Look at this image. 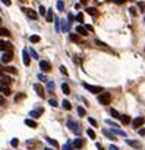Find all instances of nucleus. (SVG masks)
Returning <instances> with one entry per match:
<instances>
[{
    "label": "nucleus",
    "mask_w": 145,
    "mask_h": 150,
    "mask_svg": "<svg viewBox=\"0 0 145 150\" xmlns=\"http://www.w3.org/2000/svg\"><path fill=\"white\" fill-rule=\"evenodd\" d=\"M82 85H84L85 90H88V91L92 93V94H100V93L103 91V87H98V85H91V84H88V83H84Z\"/></svg>",
    "instance_id": "f257e3e1"
},
{
    "label": "nucleus",
    "mask_w": 145,
    "mask_h": 150,
    "mask_svg": "<svg viewBox=\"0 0 145 150\" xmlns=\"http://www.w3.org/2000/svg\"><path fill=\"white\" fill-rule=\"evenodd\" d=\"M110 100H112V96H110V93H107V91H104V93H101V94L98 96V103H100V104H109Z\"/></svg>",
    "instance_id": "f03ea898"
},
{
    "label": "nucleus",
    "mask_w": 145,
    "mask_h": 150,
    "mask_svg": "<svg viewBox=\"0 0 145 150\" xmlns=\"http://www.w3.org/2000/svg\"><path fill=\"white\" fill-rule=\"evenodd\" d=\"M66 125H67V128L72 131V133L75 134H79L81 133V128H79V124H76L75 121H72V119H69L67 122H66Z\"/></svg>",
    "instance_id": "7ed1b4c3"
},
{
    "label": "nucleus",
    "mask_w": 145,
    "mask_h": 150,
    "mask_svg": "<svg viewBox=\"0 0 145 150\" xmlns=\"http://www.w3.org/2000/svg\"><path fill=\"white\" fill-rule=\"evenodd\" d=\"M22 12H24V13H25V15H27L28 18H29V19H37V18H38V13H37L34 9H29V7H24V9H22Z\"/></svg>",
    "instance_id": "20e7f679"
},
{
    "label": "nucleus",
    "mask_w": 145,
    "mask_h": 150,
    "mask_svg": "<svg viewBox=\"0 0 145 150\" xmlns=\"http://www.w3.org/2000/svg\"><path fill=\"white\" fill-rule=\"evenodd\" d=\"M31 56H29V51L28 50H22V62H24V65L25 66H29V63H31V59H29Z\"/></svg>",
    "instance_id": "39448f33"
},
{
    "label": "nucleus",
    "mask_w": 145,
    "mask_h": 150,
    "mask_svg": "<svg viewBox=\"0 0 145 150\" xmlns=\"http://www.w3.org/2000/svg\"><path fill=\"white\" fill-rule=\"evenodd\" d=\"M0 50L1 51H13L12 50V44L9 43V41H3V40H0Z\"/></svg>",
    "instance_id": "423d86ee"
},
{
    "label": "nucleus",
    "mask_w": 145,
    "mask_h": 150,
    "mask_svg": "<svg viewBox=\"0 0 145 150\" xmlns=\"http://www.w3.org/2000/svg\"><path fill=\"white\" fill-rule=\"evenodd\" d=\"M34 90H35V93H37L41 99H44V97H46V93H44V88H43V85H41V84H38V83L34 84Z\"/></svg>",
    "instance_id": "0eeeda50"
},
{
    "label": "nucleus",
    "mask_w": 145,
    "mask_h": 150,
    "mask_svg": "<svg viewBox=\"0 0 145 150\" xmlns=\"http://www.w3.org/2000/svg\"><path fill=\"white\" fill-rule=\"evenodd\" d=\"M144 124H145V121H144V118L142 116H138V118H135V119L132 121V127L136 128V130H138L139 127H142Z\"/></svg>",
    "instance_id": "6e6552de"
},
{
    "label": "nucleus",
    "mask_w": 145,
    "mask_h": 150,
    "mask_svg": "<svg viewBox=\"0 0 145 150\" xmlns=\"http://www.w3.org/2000/svg\"><path fill=\"white\" fill-rule=\"evenodd\" d=\"M12 59H13V51H6V53H3V56H1V62H3V63H9Z\"/></svg>",
    "instance_id": "1a4fd4ad"
},
{
    "label": "nucleus",
    "mask_w": 145,
    "mask_h": 150,
    "mask_svg": "<svg viewBox=\"0 0 145 150\" xmlns=\"http://www.w3.org/2000/svg\"><path fill=\"white\" fill-rule=\"evenodd\" d=\"M43 112H44V109H43V107L34 109V110H31V112H29V116L34 118V119H37V118H40L41 115H43Z\"/></svg>",
    "instance_id": "9d476101"
},
{
    "label": "nucleus",
    "mask_w": 145,
    "mask_h": 150,
    "mask_svg": "<svg viewBox=\"0 0 145 150\" xmlns=\"http://www.w3.org/2000/svg\"><path fill=\"white\" fill-rule=\"evenodd\" d=\"M40 68H41L43 72H48L51 69V65H50V62H47V60H41L40 62Z\"/></svg>",
    "instance_id": "9b49d317"
},
{
    "label": "nucleus",
    "mask_w": 145,
    "mask_h": 150,
    "mask_svg": "<svg viewBox=\"0 0 145 150\" xmlns=\"http://www.w3.org/2000/svg\"><path fill=\"white\" fill-rule=\"evenodd\" d=\"M126 144H129L130 147H135V149H141L142 147V144L139 143V141H136V140H126Z\"/></svg>",
    "instance_id": "f8f14e48"
},
{
    "label": "nucleus",
    "mask_w": 145,
    "mask_h": 150,
    "mask_svg": "<svg viewBox=\"0 0 145 150\" xmlns=\"http://www.w3.org/2000/svg\"><path fill=\"white\" fill-rule=\"evenodd\" d=\"M84 144H85L84 138H75V141H73V147H75V149H82Z\"/></svg>",
    "instance_id": "ddd939ff"
},
{
    "label": "nucleus",
    "mask_w": 145,
    "mask_h": 150,
    "mask_svg": "<svg viewBox=\"0 0 145 150\" xmlns=\"http://www.w3.org/2000/svg\"><path fill=\"white\" fill-rule=\"evenodd\" d=\"M103 134H104V135H106L107 138H110V140H113V141H116V140H117V138H116V135H114V134H113L112 131H109V130H106V128L103 130Z\"/></svg>",
    "instance_id": "4468645a"
},
{
    "label": "nucleus",
    "mask_w": 145,
    "mask_h": 150,
    "mask_svg": "<svg viewBox=\"0 0 145 150\" xmlns=\"http://www.w3.org/2000/svg\"><path fill=\"white\" fill-rule=\"evenodd\" d=\"M0 83H1V84H4V85H7V87H9V84L12 83V78H10L9 75H3V77L0 78Z\"/></svg>",
    "instance_id": "2eb2a0df"
},
{
    "label": "nucleus",
    "mask_w": 145,
    "mask_h": 150,
    "mask_svg": "<svg viewBox=\"0 0 145 150\" xmlns=\"http://www.w3.org/2000/svg\"><path fill=\"white\" fill-rule=\"evenodd\" d=\"M76 34H78V35H88V31L85 30V27L78 25V27H76Z\"/></svg>",
    "instance_id": "dca6fc26"
},
{
    "label": "nucleus",
    "mask_w": 145,
    "mask_h": 150,
    "mask_svg": "<svg viewBox=\"0 0 145 150\" xmlns=\"http://www.w3.org/2000/svg\"><path fill=\"white\" fill-rule=\"evenodd\" d=\"M25 125H27V127H29V128H37V127H38V125H37V122H35L34 119H29V118H28V119H25Z\"/></svg>",
    "instance_id": "f3484780"
},
{
    "label": "nucleus",
    "mask_w": 145,
    "mask_h": 150,
    "mask_svg": "<svg viewBox=\"0 0 145 150\" xmlns=\"http://www.w3.org/2000/svg\"><path fill=\"white\" fill-rule=\"evenodd\" d=\"M46 21H47V22H54V18H53V10H51V9H48V10H47Z\"/></svg>",
    "instance_id": "a211bd4d"
},
{
    "label": "nucleus",
    "mask_w": 145,
    "mask_h": 150,
    "mask_svg": "<svg viewBox=\"0 0 145 150\" xmlns=\"http://www.w3.org/2000/svg\"><path fill=\"white\" fill-rule=\"evenodd\" d=\"M69 40L73 41V43H81V38H79L78 34H70V35H69Z\"/></svg>",
    "instance_id": "6ab92c4d"
},
{
    "label": "nucleus",
    "mask_w": 145,
    "mask_h": 150,
    "mask_svg": "<svg viewBox=\"0 0 145 150\" xmlns=\"http://www.w3.org/2000/svg\"><path fill=\"white\" fill-rule=\"evenodd\" d=\"M62 106H63L64 110H70V109H72V104H70L69 100H63V101H62Z\"/></svg>",
    "instance_id": "aec40b11"
},
{
    "label": "nucleus",
    "mask_w": 145,
    "mask_h": 150,
    "mask_svg": "<svg viewBox=\"0 0 145 150\" xmlns=\"http://www.w3.org/2000/svg\"><path fill=\"white\" fill-rule=\"evenodd\" d=\"M46 141H47L48 144H51V146H54V147H57L59 146V143L54 140V138H51V137H46Z\"/></svg>",
    "instance_id": "412c9836"
},
{
    "label": "nucleus",
    "mask_w": 145,
    "mask_h": 150,
    "mask_svg": "<svg viewBox=\"0 0 145 150\" xmlns=\"http://www.w3.org/2000/svg\"><path fill=\"white\" fill-rule=\"evenodd\" d=\"M54 27H56V33H60L62 25H60V19H59V18H56V19H54Z\"/></svg>",
    "instance_id": "4be33fe9"
},
{
    "label": "nucleus",
    "mask_w": 145,
    "mask_h": 150,
    "mask_svg": "<svg viewBox=\"0 0 145 150\" xmlns=\"http://www.w3.org/2000/svg\"><path fill=\"white\" fill-rule=\"evenodd\" d=\"M0 37H10V33L7 28H0Z\"/></svg>",
    "instance_id": "5701e85b"
},
{
    "label": "nucleus",
    "mask_w": 145,
    "mask_h": 150,
    "mask_svg": "<svg viewBox=\"0 0 145 150\" xmlns=\"http://www.w3.org/2000/svg\"><path fill=\"white\" fill-rule=\"evenodd\" d=\"M22 99H25V94H24V93H18L15 97H13V101H15V103H18V101H21Z\"/></svg>",
    "instance_id": "b1692460"
},
{
    "label": "nucleus",
    "mask_w": 145,
    "mask_h": 150,
    "mask_svg": "<svg viewBox=\"0 0 145 150\" xmlns=\"http://www.w3.org/2000/svg\"><path fill=\"white\" fill-rule=\"evenodd\" d=\"M87 13H89L91 16H97L98 15V12H97L94 7H87Z\"/></svg>",
    "instance_id": "393cba45"
},
{
    "label": "nucleus",
    "mask_w": 145,
    "mask_h": 150,
    "mask_svg": "<svg viewBox=\"0 0 145 150\" xmlns=\"http://www.w3.org/2000/svg\"><path fill=\"white\" fill-rule=\"evenodd\" d=\"M110 115H112L113 118H116V119H120V116H122V115H120L116 109H110Z\"/></svg>",
    "instance_id": "a878e982"
},
{
    "label": "nucleus",
    "mask_w": 145,
    "mask_h": 150,
    "mask_svg": "<svg viewBox=\"0 0 145 150\" xmlns=\"http://www.w3.org/2000/svg\"><path fill=\"white\" fill-rule=\"evenodd\" d=\"M56 7H57V10H59V12H63V10H64V3L62 1V0H59V1H57V4H56Z\"/></svg>",
    "instance_id": "bb28decb"
},
{
    "label": "nucleus",
    "mask_w": 145,
    "mask_h": 150,
    "mask_svg": "<svg viewBox=\"0 0 145 150\" xmlns=\"http://www.w3.org/2000/svg\"><path fill=\"white\" fill-rule=\"evenodd\" d=\"M112 133L114 134V135L117 134V135H123V137H126V133H125V131H122V130H117V128H113Z\"/></svg>",
    "instance_id": "cd10ccee"
},
{
    "label": "nucleus",
    "mask_w": 145,
    "mask_h": 150,
    "mask_svg": "<svg viewBox=\"0 0 145 150\" xmlns=\"http://www.w3.org/2000/svg\"><path fill=\"white\" fill-rule=\"evenodd\" d=\"M120 121H122V124H125V125H126V124L130 122V118H129L128 115H122V116H120Z\"/></svg>",
    "instance_id": "c85d7f7f"
},
{
    "label": "nucleus",
    "mask_w": 145,
    "mask_h": 150,
    "mask_svg": "<svg viewBox=\"0 0 145 150\" xmlns=\"http://www.w3.org/2000/svg\"><path fill=\"white\" fill-rule=\"evenodd\" d=\"M72 149H73V144H72L70 141H67L66 144H63V146H62V150H72Z\"/></svg>",
    "instance_id": "c756f323"
},
{
    "label": "nucleus",
    "mask_w": 145,
    "mask_h": 150,
    "mask_svg": "<svg viewBox=\"0 0 145 150\" xmlns=\"http://www.w3.org/2000/svg\"><path fill=\"white\" fill-rule=\"evenodd\" d=\"M62 90H63V93H64V94H69V93H70V88H69V85H67L66 83H63V84H62Z\"/></svg>",
    "instance_id": "7c9ffc66"
},
{
    "label": "nucleus",
    "mask_w": 145,
    "mask_h": 150,
    "mask_svg": "<svg viewBox=\"0 0 145 150\" xmlns=\"http://www.w3.org/2000/svg\"><path fill=\"white\" fill-rule=\"evenodd\" d=\"M3 71H4V72H12V74H16V69L13 66H4V68H3Z\"/></svg>",
    "instance_id": "2f4dec72"
},
{
    "label": "nucleus",
    "mask_w": 145,
    "mask_h": 150,
    "mask_svg": "<svg viewBox=\"0 0 145 150\" xmlns=\"http://www.w3.org/2000/svg\"><path fill=\"white\" fill-rule=\"evenodd\" d=\"M40 40H41L40 35H31V37H29V41H31V43H38Z\"/></svg>",
    "instance_id": "473e14b6"
},
{
    "label": "nucleus",
    "mask_w": 145,
    "mask_h": 150,
    "mask_svg": "<svg viewBox=\"0 0 145 150\" xmlns=\"http://www.w3.org/2000/svg\"><path fill=\"white\" fill-rule=\"evenodd\" d=\"M78 113H79V116H85L87 115V110L82 106H78Z\"/></svg>",
    "instance_id": "72a5a7b5"
},
{
    "label": "nucleus",
    "mask_w": 145,
    "mask_h": 150,
    "mask_svg": "<svg viewBox=\"0 0 145 150\" xmlns=\"http://www.w3.org/2000/svg\"><path fill=\"white\" fill-rule=\"evenodd\" d=\"M28 51H29V56H31V57H34V59H38V53H37L34 49H29Z\"/></svg>",
    "instance_id": "f704fd0d"
},
{
    "label": "nucleus",
    "mask_w": 145,
    "mask_h": 150,
    "mask_svg": "<svg viewBox=\"0 0 145 150\" xmlns=\"http://www.w3.org/2000/svg\"><path fill=\"white\" fill-rule=\"evenodd\" d=\"M47 90L50 93H53V90H54V83H53V81H48L47 83Z\"/></svg>",
    "instance_id": "c9c22d12"
},
{
    "label": "nucleus",
    "mask_w": 145,
    "mask_h": 150,
    "mask_svg": "<svg viewBox=\"0 0 145 150\" xmlns=\"http://www.w3.org/2000/svg\"><path fill=\"white\" fill-rule=\"evenodd\" d=\"M38 13H40V15H43V16H46V15H47L46 7H44V6H40V7H38Z\"/></svg>",
    "instance_id": "e433bc0d"
},
{
    "label": "nucleus",
    "mask_w": 145,
    "mask_h": 150,
    "mask_svg": "<svg viewBox=\"0 0 145 150\" xmlns=\"http://www.w3.org/2000/svg\"><path fill=\"white\" fill-rule=\"evenodd\" d=\"M87 134H88V137H89V138H95V133H94V130H91V128H89V130H87Z\"/></svg>",
    "instance_id": "4c0bfd02"
},
{
    "label": "nucleus",
    "mask_w": 145,
    "mask_h": 150,
    "mask_svg": "<svg viewBox=\"0 0 145 150\" xmlns=\"http://www.w3.org/2000/svg\"><path fill=\"white\" fill-rule=\"evenodd\" d=\"M73 21H75V16H73L72 13H69V15H67V24H69V25H72V22H73Z\"/></svg>",
    "instance_id": "58836bf2"
},
{
    "label": "nucleus",
    "mask_w": 145,
    "mask_h": 150,
    "mask_svg": "<svg viewBox=\"0 0 145 150\" xmlns=\"http://www.w3.org/2000/svg\"><path fill=\"white\" fill-rule=\"evenodd\" d=\"M38 80L43 81V83H47V77H46L44 74H38Z\"/></svg>",
    "instance_id": "ea45409f"
},
{
    "label": "nucleus",
    "mask_w": 145,
    "mask_h": 150,
    "mask_svg": "<svg viewBox=\"0 0 145 150\" xmlns=\"http://www.w3.org/2000/svg\"><path fill=\"white\" fill-rule=\"evenodd\" d=\"M75 19H76V21H78V22H81V24H82V22H84V13H78V15H76V18H75Z\"/></svg>",
    "instance_id": "a19ab883"
},
{
    "label": "nucleus",
    "mask_w": 145,
    "mask_h": 150,
    "mask_svg": "<svg viewBox=\"0 0 145 150\" xmlns=\"http://www.w3.org/2000/svg\"><path fill=\"white\" fill-rule=\"evenodd\" d=\"M48 103H50V106H53V107H57V101L54 99H50L48 100Z\"/></svg>",
    "instance_id": "79ce46f5"
},
{
    "label": "nucleus",
    "mask_w": 145,
    "mask_h": 150,
    "mask_svg": "<svg viewBox=\"0 0 145 150\" xmlns=\"http://www.w3.org/2000/svg\"><path fill=\"white\" fill-rule=\"evenodd\" d=\"M106 124H109V125H112L113 128H116V127H117V124H116V122H113L112 119H107V121H106Z\"/></svg>",
    "instance_id": "37998d69"
},
{
    "label": "nucleus",
    "mask_w": 145,
    "mask_h": 150,
    "mask_svg": "<svg viewBox=\"0 0 145 150\" xmlns=\"http://www.w3.org/2000/svg\"><path fill=\"white\" fill-rule=\"evenodd\" d=\"M18 143H19V140H18V138H12V141H10V144H12L13 147H16V146H18Z\"/></svg>",
    "instance_id": "c03bdc74"
},
{
    "label": "nucleus",
    "mask_w": 145,
    "mask_h": 150,
    "mask_svg": "<svg viewBox=\"0 0 145 150\" xmlns=\"http://www.w3.org/2000/svg\"><path fill=\"white\" fill-rule=\"evenodd\" d=\"M88 121H89V124H91L92 127H97V121H95V119H94V118H89Z\"/></svg>",
    "instance_id": "a18cd8bd"
},
{
    "label": "nucleus",
    "mask_w": 145,
    "mask_h": 150,
    "mask_svg": "<svg viewBox=\"0 0 145 150\" xmlns=\"http://www.w3.org/2000/svg\"><path fill=\"white\" fill-rule=\"evenodd\" d=\"M129 12H130L132 16H136V10H135V7H129Z\"/></svg>",
    "instance_id": "49530a36"
},
{
    "label": "nucleus",
    "mask_w": 145,
    "mask_h": 150,
    "mask_svg": "<svg viewBox=\"0 0 145 150\" xmlns=\"http://www.w3.org/2000/svg\"><path fill=\"white\" fill-rule=\"evenodd\" d=\"M85 30H87V31H91V33H92V31H94V27H92V25H85Z\"/></svg>",
    "instance_id": "de8ad7c7"
},
{
    "label": "nucleus",
    "mask_w": 145,
    "mask_h": 150,
    "mask_svg": "<svg viewBox=\"0 0 145 150\" xmlns=\"http://www.w3.org/2000/svg\"><path fill=\"white\" fill-rule=\"evenodd\" d=\"M3 94H4V96H9V94H10V88H9V87H6V88H4V91H3Z\"/></svg>",
    "instance_id": "09e8293b"
},
{
    "label": "nucleus",
    "mask_w": 145,
    "mask_h": 150,
    "mask_svg": "<svg viewBox=\"0 0 145 150\" xmlns=\"http://www.w3.org/2000/svg\"><path fill=\"white\" fill-rule=\"evenodd\" d=\"M138 7H141V9L144 10V9H145V3H144V1H138Z\"/></svg>",
    "instance_id": "8fccbe9b"
},
{
    "label": "nucleus",
    "mask_w": 145,
    "mask_h": 150,
    "mask_svg": "<svg viewBox=\"0 0 145 150\" xmlns=\"http://www.w3.org/2000/svg\"><path fill=\"white\" fill-rule=\"evenodd\" d=\"M60 72H62L63 75H67V71H66V68L64 66H60Z\"/></svg>",
    "instance_id": "3c124183"
},
{
    "label": "nucleus",
    "mask_w": 145,
    "mask_h": 150,
    "mask_svg": "<svg viewBox=\"0 0 145 150\" xmlns=\"http://www.w3.org/2000/svg\"><path fill=\"white\" fill-rule=\"evenodd\" d=\"M6 87H7V85H4V84H1V83H0V91H1V93H3V91H4V88H6Z\"/></svg>",
    "instance_id": "603ef678"
},
{
    "label": "nucleus",
    "mask_w": 145,
    "mask_h": 150,
    "mask_svg": "<svg viewBox=\"0 0 145 150\" xmlns=\"http://www.w3.org/2000/svg\"><path fill=\"white\" fill-rule=\"evenodd\" d=\"M138 133H139V135H145V128H141V130H138Z\"/></svg>",
    "instance_id": "864d4df0"
},
{
    "label": "nucleus",
    "mask_w": 145,
    "mask_h": 150,
    "mask_svg": "<svg viewBox=\"0 0 145 150\" xmlns=\"http://www.w3.org/2000/svg\"><path fill=\"white\" fill-rule=\"evenodd\" d=\"M109 150H119V147H117V146H114V144H112V146L109 147Z\"/></svg>",
    "instance_id": "5fc2aeb1"
},
{
    "label": "nucleus",
    "mask_w": 145,
    "mask_h": 150,
    "mask_svg": "<svg viewBox=\"0 0 145 150\" xmlns=\"http://www.w3.org/2000/svg\"><path fill=\"white\" fill-rule=\"evenodd\" d=\"M95 146H97V149H98V150H104V147H103V146H101L100 143H97Z\"/></svg>",
    "instance_id": "6e6d98bb"
},
{
    "label": "nucleus",
    "mask_w": 145,
    "mask_h": 150,
    "mask_svg": "<svg viewBox=\"0 0 145 150\" xmlns=\"http://www.w3.org/2000/svg\"><path fill=\"white\" fill-rule=\"evenodd\" d=\"M114 1H116V3H117V4H123V3H125V1H126V0H114Z\"/></svg>",
    "instance_id": "4d7b16f0"
},
{
    "label": "nucleus",
    "mask_w": 145,
    "mask_h": 150,
    "mask_svg": "<svg viewBox=\"0 0 145 150\" xmlns=\"http://www.w3.org/2000/svg\"><path fill=\"white\" fill-rule=\"evenodd\" d=\"M1 1H3V4H6V6L10 4V0H1Z\"/></svg>",
    "instance_id": "13d9d810"
},
{
    "label": "nucleus",
    "mask_w": 145,
    "mask_h": 150,
    "mask_svg": "<svg viewBox=\"0 0 145 150\" xmlns=\"http://www.w3.org/2000/svg\"><path fill=\"white\" fill-rule=\"evenodd\" d=\"M95 43H97V44H98V46H106V44H104L103 41H100V40H95Z\"/></svg>",
    "instance_id": "bf43d9fd"
},
{
    "label": "nucleus",
    "mask_w": 145,
    "mask_h": 150,
    "mask_svg": "<svg viewBox=\"0 0 145 150\" xmlns=\"http://www.w3.org/2000/svg\"><path fill=\"white\" fill-rule=\"evenodd\" d=\"M0 104H4V97L0 94Z\"/></svg>",
    "instance_id": "052dcab7"
},
{
    "label": "nucleus",
    "mask_w": 145,
    "mask_h": 150,
    "mask_svg": "<svg viewBox=\"0 0 145 150\" xmlns=\"http://www.w3.org/2000/svg\"><path fill=\"white\" fill-rule=\"evenodd\" d=\"M3 72H4V71H3V66H0V78L3 77Z\"/></svg>",
    "instance_id": "680f3d73"
},
{
    "label": "nucleus",
    "mask_w": 145,
    "mask_h": 150,
    "mask_svg": "<svg viewBox=\"0 0 145 150\" xmlns=\"http://www.w3.org/2000/svg\"><path fill=\"white\" fill-rule=\"evenodd\" d=\"M87 1H88V0H81V3H87Z\"/></svg>",
    "instance_id": "e2e57ef3"
},
{
    "label": "nucleus",
    "mask_w": 145,
    "mask_h": 150,
    "mask_svg": "<svg viewBox=\"0 0 145 150\" xmlns=\"http://www.w3.org/2000/svg\"><path fill=\"white\" fill-rule=\"evenodd\" d=\"M46 150H53V149H51V147H47V149H46Z\"/></svg>",
    "instance_id": "0e129e2a"
},
{
    "label": "nucleus",
    "mask_w": 145,
    "mask_h": 150,
    "mask_svg": "<svg viewBox=\"0 0 145 150\" xmlns=\"http://www.w3.org/2000/svg\"><path fill=\"white\" fill-rule=\"evenodd\" d=\"M0 22H1V18H0Z\"/></svg>",
    "instance_id": "69168bd1"
},
{
    "label": "nucleus",
    "mask_w": 145,
    "mask_h": 150,
    "mask_svg": "<svg viewBox=\"0 0 145 150\" xmlns=\"http://www.w3.org/2000/svg\"><path fill=\"white\" fill-rule=\"evenodd\" d=\"M144 21H145V19H144Z\"/></svg>",
    "instance_id": "338daca9"
}]
</instances>
